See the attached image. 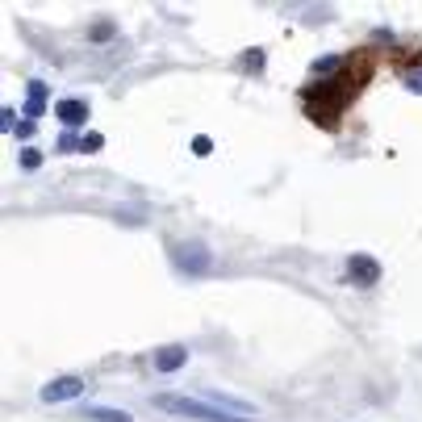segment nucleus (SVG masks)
Listing matches in <instances>:
<instances>
[{
	"instance_id": "obj_1",
	"label": "nucleus",
	"mask_w": 422,
	"mask_h": 422,
	"mask_svg": "<svg viewBox=\"0 0 422 422\" xmlns=\"http://www.w3.org/2000/svg\"><path fill=\"white\" fill-rule=\"evenodd\" d=\"M155 410L164 414H176V418H188V422H251V418H238V414H226L209 401H197V397H180V393H159L155 397Z\"/></svg>"
},
{
	"instance_id": "obj_2",
	"label": "nucleus",
	"mask_w": 422,
	"mask_h": 422,
	"mask_svg": "<svg viewBox=\"0 0 422 422\" xmlns=\"http://www.w3.org/2000/svg\"><path fill=\"white\" fill-rule=\"evenodd\" d=\"M172 255H176V268H180V272H192V276L209 272V263H214V259H209V247L197 243V238H192V243H176Z\"/></svg>"
},
{
	"instance_id": "obj_3",
	"label": "nucleus",
	"mask_w": 422,
	"mask_h": 422,
	"mask_svg": "<svg viewBox=\"0 0 422 422\" xmlns=\"http://www.w3.org/2000/svg\"><path fill=\"white\" fill-rule=\"evenodd\" d=\"M80 393H84V381H80V377H55L38 397H42L46 406H63V401H76Z\"/></svg>"
},
{
	"instance_id": "obj_4",
	"label": "nucleus",
	"mask_w": 422,
	"mask_h": 422,
	"mask_svg": "<svg viewBox=\"0 0 422 422\" xmlns=\"http://www.w3.org/2000/svg\"><path fill=\"white\" fill-rule=\"evenodd\" d=\"M184 364H188V347H184V343L155 347V355H151V368H155V373H180Z\"/></svg>"
},
{
	"instance_id": "obj_5",
	"label": "nucleus",
	"mask_w": 422,
	"mask_h": 422,
	"mask_svg": "<svg viewBox=\"0 0 422 422\" xmlns=\"http://www.w3.org/2000/svg\"><path fill=\"white\" fill-rule=\"evenodd\" d=\"M347 272H351V280H355V285L373 289V285L381 280V263H377L373 255H351V259H347Z\"/></svg>"
},
{
	"instance_id": "obj_6",
	"label": "nucleus",
	"mask_w": 422,
	"mask_h": 422,
	"mask_svg": "<svg viewBox=\"0 0 422 422\" xmlns=\"http://www.w3.org/2000/svg\"><path fill=\"white\" fill-rule=\"evenodd\" d=\"M55 118L63 122V126H88V100H76V96H67V100H55Z\"/></svg>"
},
{
	"instance_id": "obj_7",
	"label": "nucleus",
	"mask_w": 422,
	"mask_h": 422,
	"mask_svg": "<svg viewBox=\"0 0 422 422\" xmlns=\"http://www.w3.org/2000/svg\"><path fill=\"white\" fill-rule=\"evenodd\" d=\"M84 422H134L130 410H113V406H84Z\"/></svg>"
},
{
	"instance_id": "obj_8",
	"label": "nucleus",
	"mask_w": 422,
	"mask_h": 422,
	"mask_svg": "<svg viewBox=\"0 0 422 422\" xmlns=\"http://www.w3.org/2000/svg\"><path fill=\"white\" fill-rule=\"evenodd\" d=\"M42 104H46V84L42 80H30V100H25V118H42Z\"/></svg>"
},
{
	"instance_id": "obj_9",
	"label": "nucleus",
	"mask_w": 422,
	"mask_h": 422,
	"mask_svg": "<svg viewBox=\"0 0 422 422\" xmlns=\"http://www.w3.org/2000/svg\"><path fill=\"white\" fill-rule=\"evenodd\" d=\"M21 168H25V172H38V168H42V151H38V146H25V151H21Z\"/></svg>"
},
{
	"instance_id": "obj_10",
	"label": "nucleus",
	"mask_w": 422,
	"mask_h": 422,
	"mask_svg": "<svg viewBox=\"0 0 422 422\" xmlns=\"http://www.w3.org/2000/svg\"><path fill=\"white\" fill-rule=\"evenodd\" d=\"M113 34H118V30H113V21H100V25H92V34H88V38H92V42H109Z\"/></svg>"
},
{
	"instance_id": "obj_11",
	"label": "nucleus",
	"mask_w": 422,
	"mask_h": 422,
	"mask_svg": "<svg viewBox=\"0 0 422 422\" xmlns=\"http://www.w3.org/2000/svg\"><path fill=\"white\" fill-rule=\"evenodd\" d=\"M100 142H104L100 134H84V138H80V151H100Z\"/></svg>"
},
{
	"instance_id": "obj_12",
	"label": "nucleus",
	"mask_w": 422,
	"mask_h": 422,
	"mask_svg": "<svg viewBox=\"0 0 422 422\" xmlns=\"http://www.w3.org/2000/svg\"><path fill=\"white\" fill-rule=\"evenodd\" d=\"M192 151H197V155H209V151H214V142H209L205 134H197V138H192Z\"/></svg>"
},
{
	"instance_id": "obj_13",
	"label": "nucleus",
	"mask_w": 422,
	"mask_h": 422,
	"mask_svg": "<svg viewBox=\"0 0 422 422\" xmlns=\"http://www.w3.org/2000/svg\"><path fill=\"white\" fill-rule=\"evenodd\" d=\"M406 88H410V92H422V71H410V76H406Z\"/></svg>"
},
{
	"instance_id": "obj_14",
	"label": "nucleus",
	"mask_w": 422,
	"mask_h": 422,
	"mask_svg": "<svg viewBox=\"0 0 422 422\" xmlns=\"http://www.w3.org/2000/svg\"><path fill=\"white\" fill-rule=\"evenodd\" d=\"M0 126H5V130H17V113L5 109V113H0Z\"/></svg>"
},
{
	"instance_id": "obj_15",
	"label": "nucleus",
	"mask_w": 422,
	"mask_h": 422,
	"mask_svg": "<svg viewBox=\"0 0 422 422\" xmlns=\"http://www.w3.org/2000/svg\"><path fill=\"white\" fill-rule=\"evenodd\" d=\"M17 134H21V138H34V122H30V118H25V122H21V126H17Z\"/></svg>"
}]
</instances>
